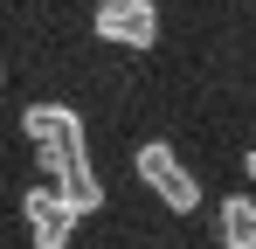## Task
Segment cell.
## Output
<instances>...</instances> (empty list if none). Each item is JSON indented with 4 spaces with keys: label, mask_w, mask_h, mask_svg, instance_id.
<instances>
[{
    "label": "cell",
    "mask_w": 256,
    "mask_h": 249,
    "mask_svg": "<svg viewBox=\"0 0 256 249\" xmlns=\"http://www.w3.org/2000/svg\"><path fill=\"white\" fill-rule=\"evenodd\" d=\"M138 180H146V187L160 194V208H173V214H194V208H201V180H194V173L180 166V152L160 146V138L138 146Z\"/></svg>",
    "instance_id": "obj_1"
},
{
    "label": "cell",
    "mask_w": 256,
    "mask_h": 249,
    "mask_svg": "<svg viewBox=\"0 0 256 249\" xmlns=\"http://www.w3.org/2000/svg\"><path fill=\"white\" fill-rule=\"evenodd\" d=\"M21 214H28V242L35 249H70L76 222H84V208L70 201L56 180H48V187H28V194H21Z\"/></svg>",
    "instance_id": "obj_2"
},
{
    "label": "cell",
    "mask_w": 256,
    "mask_h": 249,
    "mask_svg": "<svg viewBox=\"0 0 256 249\" xmlns=\"http://www.w3.org/2000/svg\"><path fill=\"white\" fill-rule=\"evenodd\" d=\"M35 160H42V173H48V180H56L76 208H84V214H90V208H104V180L90 173L84 138H76V146H35Z\"/></svg>",
    "instance_id": "obj_3"
},
{
    "label": "cell",
    "mask_w": 256,
    "mask_h": 249,
    "mask_svg": "<svg viewBox=\"0 0 256 249\" xmlns=\"http://www.w3.org/2000/svg\"><path fill=\"white\" fill-rule=\"evenodd\" d=\"M97 42L152 48V42H160V14H152V0H104V7H97Z\"/></svg>",
    "instance_id": "obj_4"
},
{
    "label": "cell",
    "mask_w": 256,
    "mask_h": 249,
    "mask_svg": "<svg viewBox=\"0 0 256 249\" xmlns=\"http://www.w3.org/2000/svg\"><path fill=\"white\" fill-rule=\"evenodd\" d=\"M21 132H28V146H76L84 138V118H76V104H28L21 111Z\"/></svg>",
    "instance_id": "obj_5"
},
{
    "label": "cell",
    "mask_w": 256,
    "mask_h": 249,
    "mask_svg": "<svg viewBox=\"0 0 256 249\" xmlns=\"http://www.w3.org/2000/svg\"><path fill=\"white\" fill-rule=\"evenodd\" d=\"M222 242L228 249H256V201H222Z\"/></svg>",
    "instance_id": "obj_6"
},
{
    "label": "cell",
    "mask_w": 256,
    "mask_h": 249,
    "mask_svg": "<svg viewBox=\"0 0 256 249\" xmlns=\"http://www.w3.org/2000/svg\"><path fill=\"white\" fill-rule=\"evenodd\" d=\"M242 166H250V180H256V152H242Z\"/></svg>",
    "instance_id": "obj_7"
},
{
    "label": "cell",
    "mask_w": 256,
    "mask_h": 249,
    "mask_svg": "<svg viewBox=\"0 0 256 249\" xmlns=\"http://www.w3.org/2000/svg\"><path fill=\"white\" fill-rule=\"evenodd\" d=\"M90 7H104V0H90Z\"/></svg>",
    "instance_id": "obj_8"
}]
</instances>
